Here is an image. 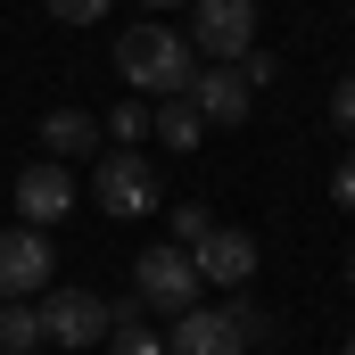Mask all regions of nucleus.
Masks as SVG:
<instances>
[{"label": "nucleus", "instance_id": "f257e3e1", "mask_svg": "<svg viewBox=\"0 0 355 355\" xmlns=\"http://www.w3.org/2000/svg\"><path fill=\"white\" fill-rule=\"evenodd\" d=\"M116 75H124V91L141 99V91H190V75H198V58H190V42H182L174 25H132V33H116Z\"/></svg>", "mask_w": 355, "mask_h": 355}, {"label": "nucleus", "instance_id": "f03ea898", "mask_svg": "<svg viewBox=\"0 0 355 355\" xmlns=\"http://www.w3.org/2000/svg\"><path fill=\"white\" fill-rule=\"evenodd\" d=\"M141 314H190L198 306V265H190V248L174 240H157V248H141L132 257V289H124Z\"/></svg>", "mask_w": 355, "mask_h": 355}, {"label": "nucleus", "instance_id": "7ed1b4c3", "mask_svg": "<svg viewBox=\"0 0 355 355\" xmlns=\"http://www.w3.org/2000/svg\"><path fill=\"white\" fill-rule=\"evenodd\" d=\"M257 50V0H198L190 8V58L198 67H240Z\"/></svg>", "mask_w": 355, "mask_h": 355}, {"label": "nucleus", "instance_id": "20e7f679", "mask_svg": "<svg viewBox=\"0 0 355 355\" xmlns=\"http://www.w3.org/2000/svg\"><path fill=\"white\" fill-rule=\"evenodd\" d=\"M33 314H42V339H58L67 355H83V347L107 339V297H91V289H42Z\"/></svg>", "mask_w": 355, "mask_h": 355}, {"label": "nucleus", "instance_id": "39448f33", "mask_svg": "<svg viewBox=\"0 0 355 355\" xmlns=\"http://www.w3.org/2000/svg\"><path fill=\"white\" fill-rule=\"evenodd\" d=\"M91 198H99V215H149L157 207V174H149V157H132V149H116V157H99V174H91Z\"/></svg>", "mask_w": 355, "mask_h": 355}, {"label": "nucleus", "instance_id": "423d86ee", "mask_svg": "<svg viewBox=\"0 0 355 355\" xmlns=\"http://www.w3.org/2000/svg\"><path fill=\"white\" fill-rule=\"evenodd\" d=\"M17 215H25V232H50V223H67V215H75V174H67L58 157L25 166V174H17Z\"/></svg>", "mask_w": 355, "mask_h": 355}, {"label": "nucleus", "instance_id": "0eeeda50", "mask_svg": "<svg viewBox=\"0 0 355 355\" xmlns=\"http://www.w3.org/2000/svg\"><path fill=\"white\" fill-rule=\"evenodd\" d=\"M50 272H58V257H50L42 232H25V223L0 232V297H25V306H33V297L50 289Z\"/></svg>", "mask_w": 355, "mask_h": 355}, {"label": "nucleus", "instance_id": "6e6552de", "mask_svg": "<svg viewBox=\"0 0 355 355\" xmlns=\"http://www.w3.org/2000/svg\"><path fill=\"white\" fill-rule=\"evenodd\" d=\"M190 265H198V281H223V289H240V281H257V232H240V223H215V232L190 248Z\"/></svg>", "mask_w": 355, "mask_h": 355}, {"label": "nucleus", "instance_id": "1a4fd4ad", "mask_svg": "<svg viewBox=\"0 0 355 355\" xmlns=\"http://www.w3.org/2000/svg\"><path fill=\"white\" fill-rule=\"evenodd\" d=\"M248 99H257V91L240 83V67H198V75H190V107H198L207 124H223V132L248 124Z\"/></svg>", "mask_w": 355, "mask_h": 355}, {"label": "nucleus", "instance_id": "9d476101", "mask_svg": "<svg viewBox=\"0 0 355 355\" xmlns=\"http://www.w3.org/2000/svg\"><path fill=\"white\" fill-rule=\"evenodd\" d=\"M166 355H248V347H240L232 314H207V306H190V314H174V331H166Z\"/></svg>", "mask_w": 355, "mask_h": 355}, {"label": "nucleus", "instance_id": "9b49d317", "mask_svg": "<svg viewBox=\"0 0 355 355\" xmlns=\"http://www.w3.org/2000/svg\"><path fill=\"white\" fill-rule=\"evenodd\" d=\"M42 149H50L58 166H67V157H91V149H99V124H91L83 107H50V116H42Z\"/></svg>", "mask_w": 355, "mask_h": 355}, {"label": "nucleus", "instance_id": "f8f14e48", "mask_svg": "<svg viewBox=\"0 0 355 355\" xmlns=\"http://www.w3.org/2000/svg\"><path fill=\"white\" fill-rule=\"evenodd\" d=\"M107 355H166V339L141 322V306H132V297H116V306H107Z\"/></svg>", "mask_w": 355, "mask_h": 355}, {"label": "nucleus", "instance_id": "ddd939ff", "mask_svg": "<svg viewBox=\"0 0 355 355\" xmlns=\"http://www.w3.org/2000/svg\"><path fill=\"white\" fill-rule=\"evenodd\" d=\"M149 132H157L166 149H198V132H207V116L190 107V91H174L166 107H149Z\"/></svg>", "mask_w": 355, "mask_h": 355}, {"label": "nucleus", "instance_id": "4468645a", "mask_svg": "<svg viewBox=\"0 0 355 355\" xmlns=\"http://www.w3.org/2000/svg\"><path fill=\"white\" fill-rule=\"evenodd\" d=\"M42 347V314L25 297H0V355H33Z\"/></svg>", "mask_w": 355, "mask_h": 355}, {"label": "nucleus", "instance_id": "2eb2a0df", "mask_svg": "<svg viewBox=\"0 0 355 355\" xmlns=\"http://www.w3.org/2000/svg\"><path fill=\"white\" fill-rule=\"evenodd\" d=\"M223 314H232L240 347H265V339H272V314H265V306H248V297H240V306H223Z\"/></svg>", "mask_w": 355, "mask_h": 355}, {"label": "nucleus", "instance_id": "dca6fc26", "mask_svg": "<svg viewBox=\"0 0 355 355\" xmlns=\"http://www.w3.org/2000/svg\"><path fill=\"white\" fill-rule=\"evenodd\" d=\"M207 232H215V215H207L198 198H190V207H174V248H198Z\"/></svg>", "mask_w": 355, "mask_h": 355}, {"label": "nucleus", "instance_id": "f3484780", "mask_svg": "<svg viewBox=\"0 0 355 355\" xmlns=\"http://www.w3.org/2000/svg\"><path fill=\"white\" fill-rule=\"evenodd\" d=\"M331 132H339V141H355V75H339V83H331Z\"/></svg>", "mask_w": 355, "mask_h": 355}, {"label": "nucleus", "instance_id": "a211bd4d", "mask_svg": "<svg viewBox=\"0 0 355 355\" xmlns=\"http://www.w3.org/2000/svg\"><path fill=\"white\" fill-rule=\"evenodd\" d=\"M107 132H116V141H149V107H141V99L124 91V107L107 116Z\"/></svg>", "mask_w": 355, "mask_h": 355}, {"label": "nucleus", "instance_id": "6ab92c4d", "mask_svg": "<svg viewBox=\"0 0 355 355\" xmlns=\"http://www.w3.org/2000/svg\"><path fill=\"white\" fill-rule=\"evenodd\" d=\"M42 8H50L58 25H99V17H107V0H42Z\"/></svg>", "mask_w": 355, "mask_h": 355}, {"label": "nucleus", "instance_id": "aec40b11", "mask_svg": "<svg viewBox=\"0 0 355 355\" xmlns=\"http://www.w3.org/2000/svg\"><path fill=\"white\" fill-rule=\"evenodd\" d=\"M272 75H281V67H272V50H248V58H240V83H248V91H265Z\"/></svg>", "mask_w": 355, "mask_h": 355}, {"label": "nucleus", "instance_id": "412c9836", "mask_svg": "<svg viewBox=\"0 0 355 355\" xmlns=\"http://www.w3.org/2000/svg\"><path fill=\"white\" fill-rule=\"evenodd\" d=\"M331 198H339V207H347V215H355V149H347V157H339V174H331Z\"/></svg>", "mask_w": 355, "mask_h": 355}, {"label": "nucleus", "instance_id": "4be33fe9", "mask_svg": "<svg viewBox=\"0 0 355 355\" xmlns=\"http://www.w3.org/2000/svg\"><path fill=\"white\" fill-rule=\"evenodd\" d=\"M141 8H190V0H141Z\"/></svg>", "mask_w": 355, "mask_h": 355}, {"label": "nucleus", "instance_id": "5701e85b", "mask_svg": "<svg viewBox=\"0 0 355 355\" xmlns=\"http://www.w3.org/2000/svg\"><path fill=\"white\" fill-rule=\"evenodd\" d=\"M347 289H355V257H347Z\"/></svg>", "mask_w": 355, "mask_h": 355}, {"label": "nucleus", "instance_id": "b1692460", "mask_svg": "<svg viewBox=\"0 0 355 355\" xmlns=\"http://www.w3.org/2000/svg\"><path fill=\"white\" fill-rule=\"evenodd\" d=\"M339 355H355V339H347V347H339Z\"/></svg>", "mask_w": 355, "mask_h": 355}]
</instances>
